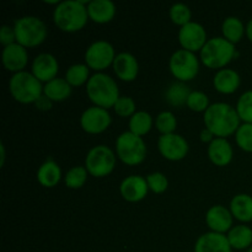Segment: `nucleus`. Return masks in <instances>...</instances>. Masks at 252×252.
Returning a JSON list of instances; mask_svg holds the SVG:
<instances>
[{"instance_id": "obj_34", "label": "nucleus", "mask_w": 252, "mask_h": 252, "mask_svg": "<svg viewBox=\"0 0 252 252\" xmlns=\"http://www.w3.org/2000/svg\"><path fill=\"white\" fill-rule=\"evenodd\" d=\"M170 16H171V20L174 24L181 25V26H185L189 22H191V10L189 9V6L185 4H174L170 9Z\"/></svg>"}, {"instance_id": "obj_44", "label": "nucleus", "mask_w": 252, "mask_h": 252, "mask_svg": "<svg viewBox=\"0 0 252 252\" xmlns=\"http://www.w3.org/2000/svg\"><path fill=\"white\" fill-rule=\"evenodd\" d=\"M248 252H252V249H250V250H249Z\"/></svg>"}, {"instance_id": "obj_38", "label": "nucleus", "mask_w": 252, "mask_h": 252, "mask_svg": "<svg viewBox=\"0 0 252 252\" xmlns=\"http://www.w3.org/2000/svg\"><path fill=\"white\" fill-rule=\"evenodd\" d=\"M115 111L121 117H128L134 115L135 103L130 97H120L115 105Z\"/></svg>"}, {"instance_id": "obj_41", "label": "nucleus", "mask_w": 252, "mask_h": 252, "mask_svg": "<svg viewBox=\"0 0 252 252\" xmlns=\"http://www.w3.org/2000/svg\"><path fill=\"white\" fill-rule=\"evenodd\" d=\"M213 133L211 132V130L209 129H203L201 132V139H202V142H204V143H207V142H213Z\"/></svg>"}, {"instance_id": "obj_29", "label": "nucleus", "mask_w": 252, "mask_h": 252, "mask_svg": "<svg viewBox=\"0 0 252 252\" xmlns=\"http://www.w3.org/2000/svg\"><path fill=\"white\" fill-rule=\"evenodd\" d=\"M153 125L152 116L144 111L135 112L129 121L130 132L135 135H144L150 130Z\"/></svg>"}, {"instance_id": "obj_28", "label": "nucleus", "mask_w": 252, "mask_h": 252, "mask_svg": "<svg viewBox=\"0 0 252 252\" xmlns=\"http://www.w3.org/2000/svg\"><path fill=\"white\" fill-rule=\"evenodd\" d=\"M189 95H191V91L189 86L185 85L184 83H175L166 91V100L170 105L180 107L184 103H187Z\"/></svg>"}, {"instance_id": "obj_23", "label": "nucleus", "mask_w": 252, "mask_h": 252, "mask_svg": "<svg viewBox=\"0 0 252 252\" xmlns=\"http://www.w3.org/2000/svg\"><path fill=\"white\" fill-rule=\"evenodd\" d=\"M230 209L233 217L240 221L252 220V197L249 194H238L231 199Z\"/></svg>"}, {"instance_id": "obj_14", "label": "nucleus", "mask_w": 252, "mask_h": 252, "mask_svg": "<svg viewBox=\"0 0 252 252\" xmlns=\"http://www.w3.org/2000/svg\"><path fill=\"white\" fill-rule=\"evenodd\" d=\"M194 252H231V246L228 236L211 231L199 236Z\"/></svg>"}, {"instance_id": "obj_24", "label": "nucleus", "mask_w": 252, "mask_h": 252, "mask_svg": "<svg viewBox=\"0 0 252 252\" xmlns=\"http://www.w3.org/2000/svg\"><path fill=\"white\" fill-rule=\"evenodd\" d=\"M61 167L53 160H48V161L44 162L37 172V179H38L39 184L43 185L44 187L56 186L61 181Z\"/></svg>"}, {"instance_id": "obj_19", "label": "nucleus", "mask_w": 252, "mask_h": 252, "mask_svg": "<svg viewBox=\"0 0 252 252\" xmlns=\"http://www.w3.org/2000/svg\"><path fill=\"white\" fill-rule=\"evenodd\" d=\"M113 69L121 80L133 81L137 78L139 65L130 53H120L113 62Z\"/></svg>"}, {"instance_id": "obj_26", "label": "nucleus", "mask_w": 252, "mask_h": 252, "mask_svg": "<svg viewBox=\"0 0 252 252\" xmlns=\"http://www.w3.org/2000/svg\"><path fill=\"white\" fill-rule=\"evenodd\" d=\"M230 246L236 250H245L252 244V230L246 225L234 226L228 234Z\"/></svg>"}, {"instance_id": "obj_35", "label": "nucleus", "mask_w": 252, "mask_h": 252, "mask_svg": "<svg viewBox=\"0 0 252 252\" xmlns=\"http://www.w3.org/2000/svg\"><path fill=\"white\" fill-rule=\"evenodd\" d=\"M236 143L245 152L252 153V125L244 123L236 132Z\"/></svg>"}, {"instance_id": "obj_8", "label": "nucleus", "mask_w": 252, "mask_h": 252, "mask_svg": "<svg viewBox=\"0 0 252 252\" xmlns=\"http://www.w3.org/2000/svg\"><path fill=\"white\" fill-rule=\"evenodd\" d=\"M86 170L95 177H103L111 174L115 167L116 158L112 150L106 145H97L86 157Z\"/></svg>"}, {"instance_id": "obj_5", "label": "nucleus", "mask_w": 252, "mask_h": 252, "mask_svg": "<svg viewBox=\"0 0 252 252\" xmlns=\"http://www.w3.org/2000/svg\"><path fill=\"white\" fill-rule=\"evenodd\" d=\"M10 93L16 101L21 103L36 102L42 96L41 81L27 71H20L10 79Z\"/></svg>"}, {"instance_id": "obj_10", "label": "nucleus", "mask_w": 252, "mask_h": 252, "mask_svg": "<svg viewBox=\"0 0 252 252\" xmlns=\"http://www.w3.org/2000/svg\"><path fill=\"white\" fill-rule=\"evenodd\" d=\"M115 49L106 41H97L91 44L85 53V61L94 70H102L115 62Z\"/></svg>"}, {"instance_id": "obj_4", "label": "nucleus", "mask_w": 252, "mask_h": 252, "mask_svg": "<svg viewBox=\"0 0 252 252\" xmlns=\"http://www.w3.org/2000/svg\"><path fill=\"white\" fill-rule=\"evenodd\" d=\"M235 56V46L223 37L208 39L201 51L202 62L212 69L223 68Z\"/></svg>"}, {"instance_id": "obj_40", "label": "nucleus", "mask_w": 252, "mask_h": 252, "mask_svg": "<svg viewBox=\"0 0 252 252\" xmlns=\"http://www.w3.org/2000/svg\"><path fill=\"white\" fill-rule=\"evenodd\" d=\"M36 106L39 110H51L52 103L51 100H49L47 96H41V97L36 101Z\"/></svg>"}, {"instance_id": "obj_1", "label": "nucleus", "mask_w": 252, "mask_h": 252, "mask_svg": "<svg viewBox=\"0 0 252 252\" xmlns=\"http://www.w3.org/2000/svg\"><path fill=\"white\" fill-rule=\"evenodd\" d=\"M204 123L207 129L217 137H228L238 132L240 127V117L235 108L228 103L218 102L211 105L204 112Z\"/></svg>"}, {"instance_id": "obj_30", "label": "nucleus", "mask_w": 252, "mask_h": 252, "mask_svg": "<svg viewBox=\"0 0 252 252\" xmlns=\"http://www.w3.org/2000/svg\"><path fill=\"white\" fill-rule=\"evenodd\" d=\"M89 66L85 64H75L66 70L65 80L71 86H80L88 80Z\"/></svg>"}, {"instance_id": "obj_37", "label": "nucleus", "mask_w": 252, "mask_h": 252, "mask_svg": "<svg viewBox=\"0 0 252 252\" xmlns=\"http://www.w3.org/2000/svg\"><path fill=\"white\" fill-rule=\"evenodd\" d=\"M147 182L149 185V189L153 192H155V193H162V192H165L167 189V185H169L166 176L160 174V172H154V174L148 175Z\"/></svg>"}, {"instance_id": "obj_36", "label": "nucleus", "mask_w": 252, "mask_h": 252, "mask_svg": "<svg viewBox=\"0 0 252 252\" xmlns=\"http://www.w3.org/2000/svg\"><path fill=\"white\" fill-rule=\"evenodd\" d=\"M187 106L196 112H202V111L206 112L209 107L208 96L201 91H192L191 95L189 96V100H187Z\"/></svg>"}, {"instance_id": "obj_2", "label": "nucleus", "mask_w": 252, "mask_h": 252, "mask_svg": "<svg viewBox=\"0 0 252 252\" xmlns=\"http://www.w3.org/2000/svg\"><path fill=\"white\" fill-rule=\"evenodd\" d=\"M88 7L85 1L66 0L59 2L54 10V22L65 32H75L83 29L88 21Z\"/></svg>"}, {"instance_id": "obj_22", "label": "nucleus", "mask_w": 252, "mask_h": 252, "mask_svg": "<svg viewBox=\"0 0 252 252\" xmlns=\"http://www.w3.org/2000/svg\"><path fill=\"white\" fill-rule=\"evenodd\" d=\"M240 85V76L235 70L221 69L214 76V88L221 94H233Z\"/></svg>"}, {"instance_id": "obj_43", "label": "nucleus", "mask_w": 252, "mask_h": 252, "mask_svg": "<svg viewBox=\"0 0 252 252\" xmlns=\"http://www.w3.org/2000/svg\"><path fill=\"white\" fill-rule=\"evenodd\" d=\"M0 150H1V165H4V160H5V152H4V147L0 145Z\"/></svg>"}, {"instance_id": "obj_15", "label": "nucleus", "mask_w": 252, "mask_h": 252, "mask_svg": "<svg viewBox=\"0 0 252 252\" xmlns=\"http://www.w3.org/2000/svg\"><path fill=\"white\" fill-rule=\"evenodd\" d=\"M32 73L39 81H52L58 73V62L52 54L42 53L33 61Z\"/></svg>"}, {"instance_id": "obj_9", "label": "nucleus", "mask_w": 252, "mask_h": 252, "mask_svg": "<svg viewBox=\"0 0 252 252\" xmlns=\"http://www.w3.org/2000/svg\"><path fill=\"white\" fill-rule=\"evenodd\" d=\"M198 59L192 52L180 49L170 59V70L172 75L181 81L192 80L198 74Z\"/></svg>"}, {"instance_id": "obj_27", "label": "nucleus", "mask_w": 252, "mask_h": 252, "mask_svg": "<svg viewBox=\"0 0 252 252\" xmlns=\"http://www.w3.org/2000/svg\"><path fill=\"white\" fill-rule=\"evenodd\" d=\"M223 34L224 38L228 39L230 43H238L244 36V31H245V27L244 24L238 19V17H226L223 22Z\"/></svg>"}, {"instance_id": "obj_18", "label": "nucleus", "mask_w": 252, "mask_h": 252, "mask_svg": "<svg viewBox=\"0 0 252 252\" xmlns=\"http://www.w3.org/2000/svg\"><path fill=\"white\" fill-rule=\"evenodd\" d=\"M207 224L214 233L223 234L233 224V214L223 206H214L207 212Z\"/></svg>"}, {"instance_id": "obj_39", "label": "nucleus", "mask_w": 252, "mask_h": 252, "mask_svg": "<svg viewBox=\"0 0 252 252\" xmlns=\"http://www.w3.org/2000/svg\"><path fill=\"white\" fill-rule=\"evenodd\" d=\"M14 41H16L15 30L11 29L10 26H6V25L2 26L1 30H0V42H1V44L7 47L14 43Z\"/></svg>"}, {"instance_id": "obj_32", "label": "nucleus", "mask_w": 252, "mask_h": 252, "mask_svg": "<svg viewBox=\"0 0 252 252\" xmlns=\"http://www.w3.org/2000/svg\"><path fill=\"white\" fill-rule=\"evenodd\" d=\"M236 112H238L240 120L252 125V90L246 91L240 96L238 106H236Z\"/></svg>"}, {"instance_id": "obj_16", "label": "nucleus", "mask_w": 252, "mask_h": 252, "mask_svg": "<svg viewBox=\"0 0 252 252\" xmlns=\"http://www.w3.org/2000/svg\"><path fill=\"white\" fill-rule=\"evenodd\" d=\"M148 189L149 185L142 176H129L121 184V193L123 198L129 202L142 201L147 196Z\"/></svg>"}, {"instance_id": "obj_33", "label": "nucleus", "mask_w": 252, "mask_h": 252, "mask_svg": "<svg viewBox=\"0 0 252 252\" xmlns=\"http://www.w3.org/2000/svg\"><path fill=\"white\" fill-rule=\"evenodd\" d=\"M176 117H175V115L172 112L165 111V112H161L158 116L157 128L162 134H171V133H174V130L176 129Z\"/></svg>"}, {"instance_id": "obj_12", "label": "nucleus", "mask_w": 252, "mask_h": 252, "mask_svg": "<svg viewBox=\"0 0 252 252\" xmlns=\"http://www.w3.org/2000/svg\"><path fill=\"white\" fill-rule=\"evenodd\" d=\"M111 116L107 110L102 107H90L81 116V127L85 132L90 134H98L102 133L111 125Z\"/></svg>"}, {"instance_id": "obj_21", "label": "nucleus", "mask_w": 252, "mask_h": 252, "mask_svg": "<svg viewBox=\"0 0 252 252\" xmlns=\"http://www.w3.org/2000/svg\"><path fill=\"white\" fill-rule=\"evenodd\" d=\"M116 6L110 0H93L88 5L89 17L97 24H106L113 19Z\"/></svg>"}, {"instance_id": "obj_25", "label": "nucleus", "mask_w": 252, "mask_h": 252, "mask_svg": "<svg viewBox=\"0 0 252 252\" xmlns=\"http://www.w3.org/2000/svg\"><path fill=\"white\" fill-rule=\"evenodd\" d=\"M43 93L51 101H63L70 96L71 89L65 79L56 78L46 84Z\"/></svg>"}, {"instance_id": "obj_3", "label": "nucleus", "mask_w": 252, "mask_h": 252, "mask_svg": "<svg viewBox=\"0 0 252 252\" xmlns=\"http://www.w3.org/2000/svg\"><path fill=\"white\" fill-rule=\"evenodd\" d=\"M86 93L94 103L105 110L115 107L120 98V90L116 81L110 75L103 73H97L89 79Z\"/></svg>"}, {"instance_id": "obj_17", "label": "nucleus", "mask_w": 252, "mask_h": 252, "mask_svg": "<svg viewBox=\"0 0 252 252\" xmlns=\"http://www.w3.org/2000/svg\"><path fill=\"white\" fill-rule=\"evenodd\" d=\"M27 52L24 46L19 43H12L5 47L2 51V63L5 68L10 71L20 73L27 64Z\"/></svg>"}, {"instance_id": "obj_6", "label": "nucleus", "mask_w": 252, "mask_h": 252, "mask_svg": "<svg viewBox=\"0 0 252 252\" xmlns=\"http://www.w3.org/2000/svg\"><path fill=\"white\" fill-rule=\"evenodd\" d=\"M15 34L17 43L24 47H36L47 37V27L41 19L25 16L15 22Z\"/></svg>"}, {"instance_id": "obj_7", "label": "nucleus", "mask_w": 252, "mask_h": 252, "mask_svg": "<svg viewBox=\"0 0 252 252\" xmlns=\"http://www.w3.org/2000/svg\"><path fill=\"white\" fill-rule=\"evenodd\" d=\"M116 150L120 159L127 165L140 164L147 154V147L143 139L132 132H125L117 138Z\"/></svg>"}, {"instance_id": "obj_20", "label": "nucleus", "mask_w": 252, "mask_h": 252, "mask_svg": "<svg viewBox=\"0 0 252 252\" xmlns=\"http://www.w3.org/2000/svg\"><path fill=\"white\" fill-rule=\"evenodd\" d=\"M208 157L213 164L225 166L233 159V149L229 142L224 138H217L209 144Z\"/></svg>"}, {"instance_id": "obj_31", "label": "nucleus", "mask_w": 252, "mask_h": 252, "mask_svg": "<svg viewBox=\"0 0 252 252\" xmlns=\"http://www.w3.org/2000/svg\"><path fill=\"white\" fill-rule=\"evenodd\" d=\"M88 177V170L83 166H75L65 175V185L69 189H80L84 186Z\"/></svg>"}, {"instance_id": "obj_42", "label": "nucleus", "mask_w": 252, "mask_h": 252, "mask_svg": "<svg viewBox=\"0 0 252 252\" xmlns=\"http://www.w3.org/2000/svg\"><path fill=\"white\" fill-rule=\"evenodd\" d=\"M246 34H248V38L252 42V19L249 21L248 26H246Z\"/></svg>"}, {"instance_id": "obj_13", "label": "nucleus", "mask_w": 252, "mask_h": 252, "mask_svg": "<svg viewBox=\"0 0 252 252\" xmlns=\"http://www.w3.org/2000/svg\"><path fill=\"white\" fill-rule=\"evenodd\" d=\"M158 147H159L160 153L162 157L166 159L172 160V161H177L186 157L187 152H189V144H187L186 139L179 134H162L159 138L158 142Z\"/></svg>"}, {"instance_id": "obj_11", "label": "nucleus", "mask_w": 252, "mask_h": 252, "mask_svg": "<svg viewBox=\"0 0 252 252\" xmlns=\"http://www.w3.org/2000/svg\"><path fill=\"white\" fill-rule=\"evenodd\" d=\"M179 41L186 51L192 52V53L199 49L202 51L204 44L207 43L206 30L197 22H189L180 30Z\"/></svg>"}]
</instances>
